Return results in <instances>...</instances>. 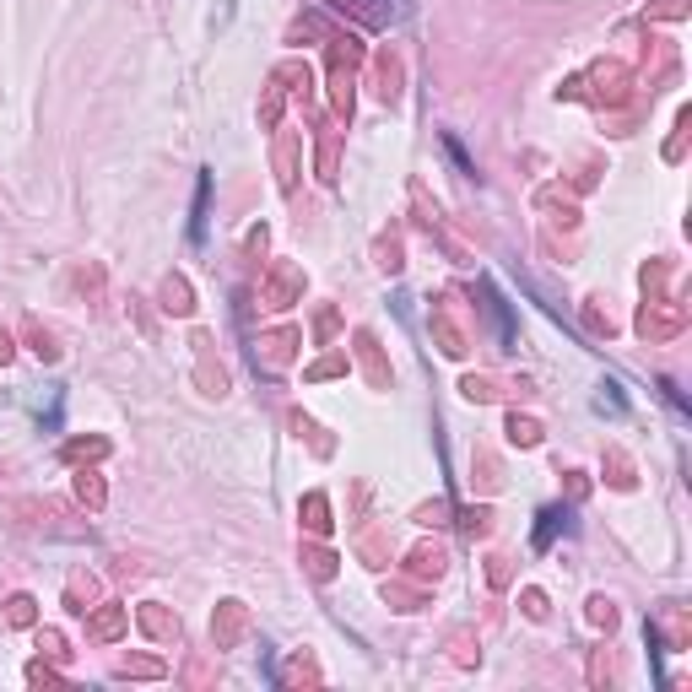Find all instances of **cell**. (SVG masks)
<instances>
[{
	"label": "cell",
	"instance_id": "1",
	"mask_svg": "<svg viewBox=\"0 0 692 692\" xmlns=\"http://www.w3.org/2000/svg\"><path fill=\"white\" fill-rule=\"evenodd\" d=\"M206 217H211V173H201V184H195V217H190L195 244H206Z\"/></svg>",
	"mask_w": 692,
	"mask_h": 692
},
{
	"label": "cell",
	"instance_id": "2",
	"mask_svg": "<svg viewBox=\"0 0 692 692\" xmlns=\"http://www.w3.org/2000/svg\"><path fill=\"white\" fill-rule=\"evenodd\" d=\"M563 509H547V514H541V525H536V547H552V536H557V525H563Z\"/></svg>",
	"mask_w": 692,
	"mask_h": 692
}]
</instances>
